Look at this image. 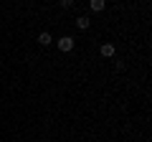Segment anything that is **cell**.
Returning a JSON list of instances; mask_svg holds the SVG:
<instances>
[{"mask_svg": "<svg viewBox=\"0 0 152 142\" xmlns=\"http://www.w3.org/2000/svg\"><path fill=\"white\" fill-rule=\"evenodd\" d=\"M58 48L64 51V53L74 51V38H71V36H64V38H58Z\"/></svg>", "mask_w": 152, "mask_h": 142, "instance_id": "1", "label": "cell"}, {"mask_svg": "<svg viewBox=\"0 0 152 142\" xmlns=\"http://www.w3.org/2000/svg\"><path fill=\"white\" fill-rule=\"evenodd\" d=\"M99 53H102L104 59H112V56L117 53V48H114V43H104L102 48H99Z\"/></svg>", "mask_w": 152, "mask_h": 142, "instance_id": "2", "label": "cell"}, {"mask_svg": "<svg viewBox=\"0 0 152 142\" xmlns=\"http://www.w3.org/2000/svg\"><path fill=\"white\" fill-rule=\"evenodd\" d=\"M38 43H41V46H51V43H53V36H51L48 31L38 33Z\"/></svg>", "mask_w": 152, "mask_h": 142, "instance_id": "3", "label": "cell"}, {"mask_svg": "<svg viewBox=\"0 0 152 142\" xmlns=\"http://www.w3.org/2000/svg\"><path fill=\"white\" fill-rule=\"evenodd\" d=\"M104 5H107V0H89V8H91L94 13H102Z\"/></svg>", "mask_w": 152, "mask_h": 142, "instance_id": "4", "label": "cell"}, {"mask_svg": "<svg viewBox=\"0 0 152 142\" xmlns=\"http://www.w3.org/2000/svg\"><path fill=\"white\" fill-rule=\"evenodd\" d=\"M76 26L81 28V31H86V28H89V18H86V15H81V18H76Z\"/></svg>", "mask_w": 152, "mask_h": 142, "instance_id": "5", "label": "cell"}, {"mask_svg": "<svg viewBox=\"0 0 152 142\" xmlns=\"http://www.w3.org/2000/svg\"><path fill=\"white\" fill-rule=\"evenodd\" d=\"M61 5H64V8H71V5H74V0H61Z\"/></svg>", "mask_w": 152, "mask_h": 142, "instance_id": "6", "label": "cell"}]
</instances>
